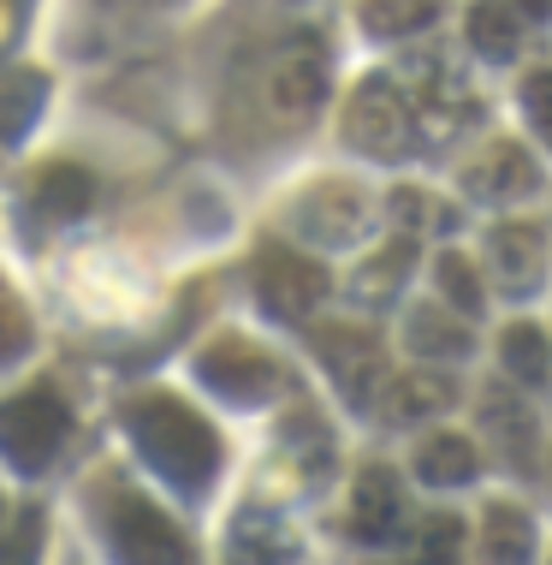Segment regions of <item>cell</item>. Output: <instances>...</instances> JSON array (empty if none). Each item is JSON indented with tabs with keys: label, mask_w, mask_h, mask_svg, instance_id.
<instances>
[{
	"label": "cell",
	"mask_w": 552,
	"mask_h": 565,
	"mask_svg": "<svg viewBox=\"0 0 552 565\" xmlns=\"http://www.w3.org/2000/svg\"><path fill=\"white\" fill-rule=\"evenodd\" d=\"M126 429L143 447V458L161 470L184 494H203L220 470V435L208 429V417L178 393H137L126 405Z\"/></svg>",
	"instance_id": "1"
},
{
	"label": "cell",
	"mask_w": 552,
	"mask_h": 565,
	"mask_svg": "<svg viewBox=\"0 0 552 565\" xmlns=\"http://www.w3.org/2000/svg\"><path fill=\"white\" fill-rule=\"evenodd\" d=\"M96 524H101V542L119 565H196V547L191 536L178 530L173 512H161L143 488H101L96 494Z\"/></svg>",
	"instance_id": "2"
},
{
	"label": "cell",
	"mask_w": 552,
	"mask_h": 565,
	"mask_svg": "<svg viewBox=\"0 0 552 565\" xmlns=\"http://www.w3.org/2000/svg\"><path fill=\"white\" fill-rule=\"evenodd\" d=\"M416 131H422V114H416L404 84L362 78L350 89V102H345V143L350 149H362L375 161H398L416 149Z\"/></svg>",
	"instance_id": "3"
},
{
	"label": "cell",
	"mask_w": 552,
	"mask_h": 565,
	"mask_svg": "<svg viewBox=\"0 0 552 565\" xmlns=\"http://www.w3.org/2000/svg\"><path fill=\"white\" fill-rule=\"evenodd\" d=\"M66 440H72V405L54 387H24L12 399H0V452L24 477H42Z\"/></svg>",
	"instance_id": "4"
},
{
	"label": "cell",
	"mask_w": 552,
	"mask_h": 565,
	"mask_svg": "<svg viewBox=\"0 0 552 565\" xmlns=\"http://www.w3.org/2000/svg\"><path fill=\"white\" fill-rule=\"evenodd\" d=\"M315 358L327 363V375L339 381V393L357 411L380 405L392 393V358H387V340L362 322H321L315 328Z\"/></svg>",
	"instance_id": "5"
},
{
	"label": "cell",
	"mask_w": 552,
	"mask_h": 565,
	"mask_svg": "<svg viewBox=\"0 0 552 565\" xmlns=\"http://www.w3.org/2000/svg\"><path fill=\"white\" fill-rule=\"evenodd\" d=\"M196 375L232 405H262V399L280 393V381H285L280 363H273L256 340H243V333H214V340L196 351Z\"/></svg>",
	"instance_id": "6"
},
{
	"label": "cell",
	"mask_w": 552,
	"mask_h": 565,
	"mask_svg": "<svg viewBox=\"0 0 552 565\" xmlns=\"http://www.w3.org/2000/svg\"><path fill=\"white\" fill-rule=\"evenodd\" d=\"M256 298L280 322H303L327 298V268L315 256L291 250V244H262V256H256Z\"/></svg>",
	"instance_id": "7"
},
{
	"label": "cell",
	"mask_w": 552,
	"mask_h": 565,
	"mask_svg": "<svg viewBox=\"0 0 552 565\" xmlns=\"http://www.w3.org/2000/svg\"><path fill=\"white\" fill-rule=\"evenodd\" d=\"M291 226H297L310 244H350L368 226V203L357 185H345V179H321L315 191H303L297 203H291Z\"/></svg>",
	"instance_id": "8"
},
{
	"label": "cell",
	"mask_w": 552,
	"mask_h": 565,
	"mask_svg": "<svg viewBox=\"0 0 552 565\" xmlns=\"http://www.w3.org/2000/svg\"><path fill=\"white\" fill-rule=\"evenodd\" d=\"M404 530V488L387 465H362V477L350 482V507H345V536L362 547H380Z\"/></svg>",
	"instance_id": "9"
},
{
	"label": "cell",
	"mask_w": 552,
	"mask_h": 565,
	"mask_svg": "<svg viewBox=\"0 0 552 565\" xmlns=\"http://www.w3.org/2000/svg\"><path fill=\"white\" fill-rule=\"evenodd\" d=\"M487 268L505 298H529L546 268V226L541 221H499L487 233Z\"/></svg>",
	"instance_id": "10"
},
{
	"label": "cell",
	"mask_w": 552,
	"mask_h": 565,
	"mask_svg": "<svg viewBox=\"0 0 552 565\" xmlns=\"http://www.w3.org/2000/svg\"><path fill=\"white\" fill-rule=\"evenodd\" d=\"M464 191L469 196H487V203H517V196L541 191V167L517 137H494L469 167H464Z\"/></svg>",
	"instance_id": "11"
},
{
	"label": "cell",
	"mask_w": 552,
	"mask_h": 565,
	"mask_svg": "<svg viewBox=\"0 0 552 565\" xmlns=\"http://www.w3.org/2000/svg\"><path fill=\"white\" fill-rule=\"evenodd\" d=\"M262 102H268V114L273 119H310L321 102H327V60L321 54H280L268 66V78H262Z\"/></svg>",
	"instance_id": "12"
},
{
	"label": "cell",
	"mask_w": 552,
	"mask_h": 565,
	"mask_svg": "<svg viewBox=\"0 0 552 565\" xmlns=\"http://www.w3.org/2000/svg\"><path fill=\"white\" fill-rule=\"evenodd\" d=\"M404 345L427 363H457L475 351V333H469V316H457L446 298H434L404 316Z\"/></svg>",
	"instance_id": "13"
},
{
	"label": "cell",
	"mask_w": 552,
	"mask_h": 565,
	"mask_svg": "<svg viewBox=\"0 0 552 565\" xmlns=\"http://www.w3.org/2000/svg\"><path fill=\"white\" fill-rule=\"evenodd\" d=\"M96 203V173L78 161H48L30 173V209H36L42 221H78L84 209Z\"/></svg>",
	"instance_id": "14"
},
{
	"label": "cell",
	"mask_w": 552,
	"mask_h": 565,
	"mask_svg": "<svg viewBox=\"0 0 552 565\" xmlns=\"http://www.w3.org/2000/svg\"><path fill=\"white\" fill-rule=\"evenodd\" d=\"M457 405V381L446 370H410V375H392V393H387V417L392 423H434Z\"/></svg>",
	"instance_id": "15"
},
{
	"label": "cell",
	"mask_w": 552,
	"mask_h": 565,
	"mask_svg": "<svg viewBox=\"0 0 552 565\" xmlns=\"http://www.w3.org/2000/svg\"><path fill=\"white\" fill-rule=\"evenodd\" d=\"M416 477L427 482V488H464V482H475L481 477V452H475V440L469 435H457V429H434L416 447Z\"/></svg>",
	"instance_id": "16"
},
{
	"label": "cell",
	"mask_w": 552,
	"mask_h": 565,
	"mask_svg": "<svg viewBox=\"0 0 552 565\" xmlns=\"http://www.w3.org/2000/svg\"><path fill=\"white\" fill-rule=\"evenodd\" d=\"M534 554V524L523 507H511V500H494L481 518V559L487 565H529Z\"/></svg>",
	"instance_id": "17"
},
{
	"label": "cell",
	"mask_w": 552,
	"mask_h": 565,
	"mask_svg": "<svg viewBox=\"0 0 552 565\" xmlns=\"http://www.w3.org/2000/svg\"><path fill=\"white\" fill-rule=\"evenodd\" d=\"M416 238L410 233H398V238H387L375 256L357 268V298H368V303H387V298H398V286L410 280V268H416Z\"/></svg>",
	"instance_id": "18"
},
{
	"label": "cell",
	"mask_w": 552,
	"mask_h": 565,
	"mask_svg": "<svg viewBox=\"0 0 552 565\" xmlns=\"http://www.w3.org/2000/svg\"><path fill=\"white\" fill-rule=\"evenodd\" d=\"M469 49L487 60H511L523 49V12L511 0H475L469 7Z\"/></svg>",
	"instance_id": "19"
},
{
	"label": "cell",
	"mask_w": 552,
	"mask_h": 565,
	"mask_svg": "<svg viewBox=\"0 0 552 565\" xmlns=\"http://www.w3.org/2000/svg\"><path fill=\"white\" fill-rule=\"evenodd\" d=\"M499 363L511 375V387L534 393L546 381V328L541 322H511L499 333Z\"/></svg>",
	"instance_id": "20"
},
{
	"label": "cell",
	"mask_w": 552,
	"mask_h": 565,
	"mask_svg": "<svg viewBox=\"0 0 552 565\" xmlns=\"http://www.w3.org/2000/svg\"><path fill=\"white\" fill-rule=\"evenodd\" d=\"M434 286H440V298H446L457 316H469V322H475V316L487 310V286H481V268H475L464 250H440V256H434Z\"/></svg>",
	"instance_id": "21"
},
{
	"label": "cell",
	"mask_w": 552,
	"mask_h": 565,
	"mask_svg": "<svg viewBox=\"0 0 552 565\" xmlns=\"http://www.w3.org/2000/svg\"><path fill=\"white\" fill-rule=\"evenodd\" d=\"M42 72H0V143L24 137L42 114Z\"/></svg>",
	"instance_id": "22"
},
{
	"label": "cell",
	"mask_w": 552,
	"mask_h": 565,
	"mask_svg": "<svg viewBox=\"0 0 552 565\" xmlns=\"http://www.w3.org/2000/svg\"><path fill=\"white\" fill-rule=\"evenodd\" d=\"M434 0H362V30H375V36H422V30H434Z\"/></svg>",
	"instance_id": "23"
},
{
	"label": "cell",
	"mask_w": 552,
	"mask_h": 565,
	"mask_svg": "<svg viewBox=\"0 0 552 565\" xmlns=\"http://www.w3.org/2000/svg\"><path fill=\"white\" fill-rule=\"evenodd\" d=\"M464 542H469V530H464V518H457V512L422 518V530H416V565H457V559H464Z\"/></svg>",
	"instance_id": "24"
},
{
	"label": "cell",
	"mask_w": 552,
	"mask_h": 565,
	"mask_svg": "<svg viewBox=\"0 0 552 565\" xmlns=\"http://www.w3.org/2000/svg\"><path fill=\"white\" fill-rule=\"evenodd\" d=\"M387 209H392L398 233H410V238H416L422 226H457V209H440V203H434V196H427L422 185H398Z\"/></svg>",
	"instance_id": "25"
},
{
	"label": "cell",
	"mask_w": 552,
	"mask_h": 565,
	"mask_svg": "<svg viewBox=\"0 0 552 565\" xmlns=\"http://www.w3.org/2000/svg\"><path fill=\"white\" fill-rule=\"evenodd\" d=\"M481 417H487V423H494V429H499V440H505V447H511V452H523V435H529V411H523V399H517V393L494 387V393H487V399H481Z\"/></svg>",
	"instance_id": "26"
},
{
	"label": "cell",
	"mask_w": 552,
	"mask_h": 565,
	"mask_svg": "<svg viewBox=\"0 0 552 565\" xmlns=\"http://www.w3.org/2000/svg\"><path fill=\"white\" fill-rule=\"evenodd\" d=\"M24 351H30V316H24V303H12L7 292H0V370L19 363Z\"/></svg>",
	"instance_id": "27"
},
{
	"label": "cell",
	"mask_w": 552,
	"mask_h": 565,
	"mask_svg": "<svg viewBox=\"0 0 552 565\" xmlns=\"http://www.w3.org/2000/svg\"><path fill=\"white\" fill-rule=\"evenodd\" d=\"M517 96H523V114H529V126L541 131V143H552V72H529Z\"/></svg>",
	"instance_id": "28"
},
{
	"label": "cell",
	"mask_w": 552,
	"mask_h": 565,
	"mask_svg": "<svg viewBox=\"0 0 552 565\" xmlns=\"http://www.w3.org/2000/svg\"><path fill=\"white\" fill-rule=\"evenodd\" d=\"M36 542H42V512L30 507L19 518V536L7 542V554H0V565H36Z\"/></svg>",
	"instance_id": "29"
},
{
	"label": "cell",
	"mask_w": 552,
	"mask_h": 565,
	"mask_svg": "<svg viewBox=\"0 0 552 565\" xmlns=\"http://www.w3.org/2000/svg\"><path fill=\"white\" fill-rule=\"evenodd\" d=\"M511 7H517V12H529V19H546L552 0H511Z\"/></svg>",
	"instance_id": "30"
}]
</instances>
